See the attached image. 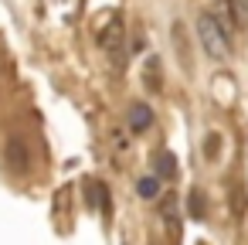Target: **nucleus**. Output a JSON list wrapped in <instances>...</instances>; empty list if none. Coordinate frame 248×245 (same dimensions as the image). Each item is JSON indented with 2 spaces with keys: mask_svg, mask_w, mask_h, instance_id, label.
<instances>
[{
  "mask_svg": "<svg viewBox=\"0 0 248 245\" xmlns=\"http://www.w3.org/2000/svg\"><path fill=\"white\" fill-rule=\"evenodd\" d=\"M197 34H201V45H204V51H207L211 58L224 62V58L231 55L228 34H224V28H221V21H217L214 14H201V17H197Z\"/></svg>",
  "mask_w": 248,
  "mask_h": 245,
  "instance_id": "1",
  "label": "nucleus"
},
{
  "mask_svg": "<svg viewBox=\"0 0 248 245\" xmlns=\"http://www.w3.org/2000/svg\"><path fill=\"white\" fill-rule=\"evenodd\" d=\"M4 163H7V170H11L14 177L28 174V167H31V153H28V147H24L21 136H7V143H4Z\"/></svg>",
  "mask_w": 248,
  "mask_h": 245,
  "instance_id": "2",
  "label": "nucleus"
},
{
  "mask_svg": "<svg viewBox=\"0 0 248 245\" xmlns=\"http://www.w3.org/2000/svg\"><path fill=\"white\" fill-rule=\"evenodd\" d=\"M99 45H102V51L112 58V65L123 62V17H109V24H106V31H102V38H99Z\"/></svg>",
  "mask_w": 248,
  "mask_h": 245,
  "instance_id": "3",
  "label": "nucleus"
},
{
  "mask_svg": "<svg viewBox=\"0 0 248 245\" xmlns=\"http://www.w3.org/2000/svg\"><path fill=\"white\" fill-rule=\"evenodd\" d=\"M153 126V109L146 106V102H136L133 109H129V130L133 133H143V130H150Z\"/></svg>",
  "mask_w": 248,
  "mask_h": 245,
  "instance_id": "4",
  "label": "nucleus"
},
{
  "mask_svg": "<svg viewBox=\"0 0 248 245\" xmlns=\"http://www.w3.org/2000/svg\"><path fill=\"white\" fill-rule=\"evenodd\" d=\"M160 75H163V72H160V58L150 55L146 65H143V85H146V92H160V85H163Z\"/></svg>",
  "mask_w": 248,
  "mask_h": 245,
  "instance_id": "5",
  "label": "nucleus"
},
{
  "mask_svg": "<svg viewBox=\"0 0 248 245\" xmlns=\"http://www.w3.org/2000/svg\"><path fill=\"white\" fill-rule=\"evenodd\" d=\"M187 208H190V218L194 221H207V197H204V191H190L187 194Z\"/></svg>",
  "mask_w": 248,
  "mask_h": 245,
  "instance_id": "6",
  "label": "nucleus"
},
{
  "mask_svg": "<svg viewBox=\"0 0 248 245\" xmlns=\"http://www.w3.org/2000/svg\"><path fill=\"white\" fill-rule=\"evenodd\" d=\"M163 221H167L170 235H177L180 221H177V201H173V194H167V197H163Z\"/></svg>",
  "mask_w": 248,
  "mask_h": 245,
  "instance_id": "7",
  "label": "nucleus"
},
{
  "mask_svg": "<svg viewBox=\"0 0 248 245\" xmlns=\"http://www.w3.org/2000/svg\"><path fill=\"white\" fill-rule=\"evenodd\" d=\"M156 174H160V177H173V174H177V157H173L170 150H163V153L156 157Z\"/></svg>",
  "mask_w": 248,
  "mask_h": 245,
  "instance_id": "8",
  "label": "nucleus"
},
{
  "mask_svg": "<svg viewBox=\"0 0 248 245\" xmlns=\"http://www.w3.org/2000/svg\"><path fill=\"white\" fill-rule=\"evenodd\" d=\"M136 191H140V197H146V201H150V197H156V194H160V180H156V177H143V180L136 184Z\"/></svg>",
  "mask_w": 248,
  "mask_h": 245,
  "instance_id": "9",
  "label": "nucleus"
},
{
  "mask_svg": "<svg viewBox=\"0 0 248 245\" xmlns=\"http://www.w3.org/2000/svg\"><path fill=\"white\" fill-rule=\"evenodd\" d=\"M241 191H245L241 184H234V187H231V214H234V218H241V214H245V194H241Z\"/></svg>",
  "mask_w": 248,
  "mask_h": 245,
  "instance_id": "10",
  "label": "nucleus"
},
{
  "mask_svg": "<svg viewBox=\"0 0 248 245\" xmlns=\"http://www.w3.org/2000/svg\"><path fill=\"white\" fill-rule=\"evenodd\" d=\"M173 45H177V51H180V62L187 65V45H184V31H180V24H173Z\"/></svg>",
  "mask_w": 248,
  "mask_h": 245,
  "instance_id": "11",
  "label": "nucleus"
},
{
  "mask_svg": "<svg viewBox=\"0 0 248 245\" xmlns=\"http://www.w3.org/2000/svg\"><path fill=\"white\" fill-rule=\"evenodd\" d=\"M217 150H221V136H217V133H211V136L204 140V157H211V160H214V157H217Z\"/></svg>",
  "mask_w": 248,
  "mask_h": 245,
  "instance_id": "12",
  "label": "nucleus"
},
{
  "mask_svg": "<svg viewBox=\"0 0 248 245\" xmlns=\"http://www.w3.org/2000/svg\"><path fill=\"white\" fill-rule=\"evenodd\" d=\"M231 11H234V21L245 24L248 21V0H231Z\"/></svg>",
  "mask_w": 248,
  "mask_h": 245,
  "instance_id": "13",
  "label": "nucleus"
}]
</instances>
